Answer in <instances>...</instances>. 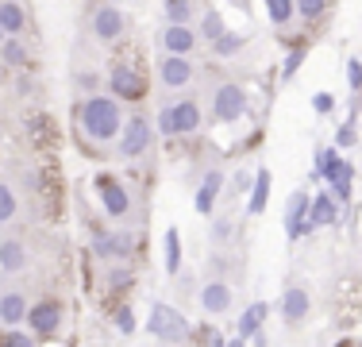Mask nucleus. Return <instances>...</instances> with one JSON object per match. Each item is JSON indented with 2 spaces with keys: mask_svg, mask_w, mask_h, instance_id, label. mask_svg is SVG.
Masks as SVG:
<instances>
[{
  "mask_svg": "<svg viewBox=\"0 0 362 347\" xmlns=\"http://www.w3.org/2000/svg\"><path fill=\"white\" fill-rule=\"evenodd\" d=\"M262 8H266V20L278 31H286L297 20V0H262Z\"/></svg>",
  "mask_w": 362,
  "mask_h": 347,
  "instance_id": "nucleus-23",
  "label": "nucleus"
},
{
  "mask_svg": "<svg viewBox=\"0 0 362 347\" xmlns=\"http://www.w3.org/2000/svg\"><path fill=\"white\" fill-rule=\"evenodd\" d=\"M89 28H93V39H97L100 47H112V42H119V39H124V31H127L124 8H119L116 0H105V4H97V12H93Z\"/></svg>",
  "mask_w": 362,
  "mask_h": 347,
  "instance_id": "nucleus-5",
  "label": "nucleus"
},
{
  "mask_svg": "<svg viewBox=\"0 0 362 347\" xmlns=\"http://www.w3.org/2000/svg\"><path fill=\"white\" fill-rule=\"evenodd\" d=\"M154 132L158 135H166V139H177V132H174V112H170V101L158 108V116H154Z\"/></svg>",
  "mask_w": 362,
  "mask_h": 347,
  "instance_id": "nucleus-33",
  "label": "nucleus"
},
{
  "mask_svg": "<svg viewBox=\"0 0 362 347\" xmlns=\"http://www.w3.org/2000/svg\"><path fill=\"white\" fill-rule=\"evenodd\" d=\"M0 28H4V35H23L28 31V8L20 0H0Z\"/></svg>",
  "mask_w": 362,
  "mask_h": 347,
  "instance_id": "nucleus-22",
  "label": "nucleus"
},
{
  "mask_svg": "<svg viewBox=\"0 0 362 347\" xmlns=\"http://www.w3.org/2000/svg\"><path fill=\"white\" fill-rule=\"evenodd\" d=\"M266 201H270V170H258L255 181H251V201H247V212L262 216L266 212Z\"/></svg>",
  "mask_w": 362,
  "mask_h": 347,
  "instance_id": "nucleus-24",
  "label": "nucleus"
},
{
  "mask_svg": "<svg viewBox=\"0 0 362 347\" xmlns=\"http://www.w3.org/2000/svg\"><path fill=\"white\" fill-rule=\"evenodd\" d=\"M31 266V251L23 239H0V271L4 274H23Z\"/></svg>",
  "mask_w": 362,
  "mask_h": 347,
  "instance_id": "nucleus-18",
  "label": "nucleus"
},
{
  "mask_svg": "<svg viewBox=\"0 0 362 347\" xmlns=\"http://www.w3.org/2000/svg\"><path fill=\"white\" fill-rule=\"evenodd\" d=\"M105 282H108V290H127V285H132V271H116V266H112Z\"/></svg>",
  "mask_w": 362,
  "mask_h": 347,
  "instance_id": "nucleus-36",
  "label": "nucleus"
},
{
  "mask_svg": "<svg viewBox=\"0 0 362 347\" xmlns=\"http://www.w3.org/2000/svg\"><path fill=\"white\" fill-rule=\"evenodd\" d=\"M355 120H347V124L339 127V135H335V151H343V147H355Z\"/></svg>",
  "mask_w": 362,
  "mask_h": 347,
  "instance_id": "nucleus-35",
  "label": "nucleus"
},
{
  "mask_svg": "<svg viewBox=\"0 0 362 347\" xmlns=\"http://www.w3.org/2000/svg\"><path fill=\"white\" fill-rule=\"evenodd\" d=\"M339 220V201H335L332 193H316L313 205H308V224H305V236L316 228H332V224Z\"/></svg>",
  "mask_w": 362,
  "mask_h": 347,
  "instance_id": "nucleus-17",
  "label": "nucleus"
},
{
  "mask_svg": "<svg viewBox=\"0 0 362 347\" xmlns=\"http://www.w3.org/2000/svg\"><path fill=\"white\" fill-rule=\"evenodd\" d=\"M108 93H112V97H116L119 104H124V101H143L146 81H143L139 69H132V66L116 62V66L108 69Z\"/></svg>",
  "mask_w": 362,
  "mask_h": 347,
  "instance_id": "nucleus-11",
  "label": "nucleus"
},
{
  "mask_svg": "<svg viewBox=\"0 0 362 347\" xmlns=\"http://www.w3.org/2000/svg\"><path fill=\"white\" fill-rule=\"evenodd\" d=\"M158 47H162V55L193 58V50L201 47V35H197L193 23H166V28L158 31Z\"/></svg>",
  "mask_w": 362,
  "mask_h": 347,
  "instance_id": "nucleus-9",
  "label": "nucleus"
},
{
  "mask_svg": "<svg viewBox=\"0 0 362 347\" xmlns=\"http://www.w3.org/2000/svg\"><path fill=\"white\" fill-rule=\"evenodd\" d=\"M4 39H8V35H4V28H0V42H4Z\"/></svg>",
  "mask_w": 362,
  "mask_h": 347,
  "instance_id": "nucleus-44",
  "label": "nucleus"
},
{
  "mask_svg": "<svg viewBox=\"0 0 362 347\" xmlns=\"http://www.w3.org/2000/svg\"><path fill=\"white\" fill-rule=\"evenodd\" d=\"M112 324L119 328V336H132L135 332V312H132V305H119L116 312H112Z\"/></svg>",
  "mask_w": 362,
  "mask_h": 347,
  "instance_id": "nucleus-34",
  "label": "nucleus"
},
{
  "mask_svg": "<svg viewBox=\"0 0 362 347\" xmlns=\"http://www.w3.org/2000/svg\"><path fill=\"white\" fill-rule=\"evenodd\" d=\"M266 317H270V305H266V301H251V305L243 309V317H239V324H235V336H239V340L251 343L255 336L262 332Z\"/></svg>",
  "mask_w": 362,
  "mask_h": 347,
  "instance_id": "nucleus-20",
  "label": "nucleus"
},
{
  "mask_svg": "<svg viewBox=\"0 0 362 347\" xmlns=\"http://www.w3.org/2000/svg\"><path fill=\"white\" fill-rule=\"evenodd\" d=\"M197 77V62L193 58H181V55H162L158 58V85L170 93H181L189 89Z\"/></svg>",
  "mask_w": 362,
  "mask_h": 347,
  "instance_id": "nucleus-8",
  "label": "nucleus"
},
{
  "mask_svg": "<svg viewBox=\"0 0 362 347\" xmlns=\"http://www.w3.org/2000/svg\"><path fill=\"white\" fill-rule=\"evenodd\" d=\"M16 212H20V197H16V189L0 178V224H12Z\"/></svg>",
  "mask_w": 362,
  "mask_h": 347,
  "instance_id": "nucleus-28",
  "label": "nucleus"
},
{
  "mask_svg": "<svg viewBox=\"0 0 362 347\" xmlns=\"http://www.w3.org/2000/svg\"><path fill=\"white\" fill-rule=\"evenodd\" d=\"M209 347H228V340H223V336L216 332V328H212V332H209Z\"/></svg>",
  "mask_w": 362,
  "mask_h": 347,
  "instance_id": "nucleus-41",
  "label": "nucleus"
},
{
  "mask_svg": "<svg viewBox=\"0 0 362 347\" xmlns=\"http://www.w3.org/2000/svg\"><path fill=\"white\" fill-rule=\"evenodd\" d=\"M132 232H119V228H108V232H97L93 236V255L100 258V263H124V258H132Z\"/></svg>",
  "mask_w": 362,
  "mask_h": 347,
  "instance_id": "nucleus-10",
  "label": "nucleus"
},
{
  "mask_svg": "<svg viewBox=\"0 0 362 347\" xmlns=\"http://www.w3.org/2000/svg\"><path fill=\"white\" fill-rule=\"evenodd\" d=\"M313 108L320 112V116H327V112L335 108V97H332V93H316V97H313Z\"/></svg>",
  "mask_w": 362,
  "mask_h": 347,
  "instance_id": "nucleus-39",
  "label": "nucleus"
},
{
  "mask_svg": "<svg viewBox=\"0 0 362 347\" xmlns=\"http://www.w3.org/2000/svg\"><path fill=\"white\" fill-rule=\"evenodd\" d=\"M305 55H308V42H297V47L286 55V62H281V81H293L297 77V69L305 66Z\"/></svg>",
  "mask_w": 362,
  "mask_h": 347,
  "instance_id": "nucleus-30",
  "label": "nucleus"
},
{
  "mask_svg": "<svg viewBox=\"0 0 362 347\" xmlns=\"http://www.w3.org/2000/svg\"><path fill=\"white\" fill-rule=\"evenodd\" d=\"M4 77H8V69H4V62H0V85H4Z\"/></svg>",
  "mask_w": 362,
  "mask_h": 347,
  "instance_id": "nucleus-43",
  "label": "nucleus"
},
{
  "mask_svg": "<svg viewBox=\"0 0 362 347\" xmlns=\"http://www.w3.org/2000/svg\"><path fill=\"white\" fill-rule=\"evenodd\" d=\"M247 116V89L239 81H220L212 89V108L209 120L212 124H235V120Z\"/></svg>",
  "mask_w": 362,
  "mask_h": 347,
  "instance_id": "nucleus-4",
  "label": "nucleus"
},
{
  "mask_svg": "<svg viewBox=\"0 0 362 347\" xmlns=\"http://www.w3.org/2000/svg\"><path fill=\"white\" fill-rule=\"evenodd\" d=\"M247 47V35H239V31H223L216 42H212V55L216 58H231V55H239V50Z\"/></svg>",
  "mask_w": 362,
  "mask_h": 347,
  "instance_id": "nucleus-27",
  "label": "nucleus"
},
{
  "mask_svg": "<svg viewBox=\"0 0 362 347\" xmlns=\"http://www.w3.org/2000/svg\"><path fill=\"white\" fill-rule=\"evenodd\" d=\"M223 31H228V28H223V16L216 12V8H204V12H201V23H197L201 42H209V47H212V42H216Z\"/></svg>",
  "mask_w": 362,
  "mask_h": 347,
  "instance_id": "nucleus-25",
  "label": "nucleus"
},
{
  "mask_svg": "<svg viewBox=\"0 0 362 347\" xmlns=\"http://www.w3.org/2000/svg\"><path fill=\"white\" fill-rule=\"evenodd\" d=\"M166 23H193L197 20V4L193 0H162Z\"/></svg>",
  "mask_w": 362,
  "mask_h": 347,
  "instance_id": "nucleus-26",
  "label": "nucleus"
},
{
  "mask_svg": "<svg viewBox=\"0 0 362 347\" xmlns=\"http://www.w3.org/2000/svg\"><path fill=\"white\" fill-rule=\"evenodd\" d=\"M220 197H223V170H216V166H212V170L201 178V186H197L193 208H197L201 216H212V208L220 205Z\"/></svg>",
  "mask_w": 362,
  "mask_h": 347,
  "instance_id": "nucleus-15",
  "label": "nucleus"
},
{
  "mask_svg": "<svg viewBox=\"0 0 362 347\" xmlns=\"http://www.w3.org/2000/svg\"><path fill=\"white\" fill-rule=\"evenodd\" d=\"M28 293H20V290H4L0 293V324L4 328H20V324H28Z\"/></svg>",
  "mask_w": 362,
  "mask_h": 347,
  "instance_id": "nucleus-19",
  "label": "nucleus"
},
{
  "mask_svg": "<svg viewBox=\"0 0 362 347\" xmlns=\"http://www.w3.org/2000/svg\"><path fill=\"white\" fill-rule=\"evenodd\" d=\"M0 62H4V69H28L31 66L28 42H23L20 35H8V39L0 42Z\"/></svg>",
  "mask_w": 362,
  "mask_h": 347,
  "instance_id": "nucleus-21",
  "label": "nucleus"
},
{
  "mask_svg": "<svg viewBox=\"0 0 362 347\" xmlns=\"http://www.w3.org/2000/svg\"><path fill=\"white\" fill-rule=\"evenodd\" d=\"M97 197H100V208H105L108 220H127V216H132V189H127L119 178L100 174L97 178Z\"/></svg>",
  "mask_w": 362,
  "mask_h": 347,
  "instance_id": "nucleus-6",
  "label": "nucleus"
},
{
  "mask_svg": "<svg viewBox=\"0 0 362 347\" xmlns=\"http://www.w3.org/2000/svg\"><path fill=\"white\" fill-rule=\"evenodd\" d=\"M201 309L209 312V317H223V312L231 309V285L223 282V278H209V282L201 285Z\"/></svg>",
  "mask_w": 362,
  "mask_h": 347,
  "instance_id": "nucleus-16",
  "label": "nucleus"
},
{
  "mask_svg": "<svg viewBox=\"0 0 362 347\" xmlns=\"http://www.w3.org/2000/svg\"><path fill=\"white\" fill-rule=\"evenodd\" d=\"M308 205H313L308 189H297V193H289V201H286V239H289V243H297L300 236H305Z\"/></svg>",
  "mask_w": 362,
  "mask_h": 347,
  "instance_id": "nucleus-14",
  "label": "nucleus"
},
{
  "mask_svg": "<svg viewBox=\"0 0 362 347\" xmlns=\"http://www.w3.org/2000/svg\"><path fill=\"white\" fill-rule=\"evenodd\" d=\"M124 108L112 93H89L77 104V132H81L89 143L108 147L119 139V127H124Z\"/></svg>",
  "mask_w": 362,
  "mask_h": 347,
  "instance_id": "nucleus-1",
  "label": "nucleus"
},
{
  "mask_svg": "<svg viewBox=\"0 0 362 347\" xmlns=\"http://www.w3.org/2000/svg\"><path fill=\"white\" fill-rule=\"evenodd\" d=\"M151 143H154V124L143 116V112H135V116H127L124 127H119L116 154L127 159V162H135V159H143V154L151 151Z\"/></svg>",
  "mask_w": 362,
  "mask_h": 347,
  "instance_id": "nucleus-3",
  "label": "nucleus"
},
{
  "mask_svg": "<svg viewBox=\"0 0 362 347\" xmlns=\"http://www.w3.org/2000/svg\"><path fill=\"white\" fill-rule=\"evenodd\" d=\"M146 332L162 343H185L189 340V320L181 309L166 305V301H154L151 317H146Z\"/></svg>",
  "mask_w": 362,
  "mask_h": 347,
  "instance_id": "nucleus-2",
  "label": "nucleus"
},
{
  "mask_svg": "<svg viewBox=\"0 0 362 347\" xmlns=\"http://www.w3.org/2000/svg\"><path fill=\"white\" fill-rule=\"evenodd\" d=\"M170 112H174V132L177 135H197L204 124V108L197 97H177L170 101Z\"/></svg>",
  "mask_w": 362,
  "mask_h": 347,
  "instance_id": "nucleus-13",
  "label": "nucleus"
},
{
  "mask_svg": "<svg viewBox=\"0 0 362 347\" xmlns=\"http://www.w3.org/2000/svg\"><path fill=\"white\" fill-rule=\"evenodd\" d=\"M347 85H351V93L362 89V62H358V58H351V62H347Z\"/></svg>",
  "mask_w": 362,
  "mask_h": 347,
  "instance_id": "nucleus-37",
  "label": "nucleus"
},
{
  "mask_svg": "<svg viewBox=\"0 0 362 347\" xmlns=\"http://www.w3.org/2000/svg\"><path fill=\"white\" fill-rule=\"evenodd\" d=\"M62 320H66V305L58 297H42V301H35V305L28 309V328L39 336V340L62 332Z\"/></svg>",
  "mask_w": 362,
  "mask_h": 347,
  "instance_id": "nucleus-7",
  "label": "nucleus"
},
{
  "mask_svg": "<svg viewBox=\"0 0 362 347\" xmlns=\"http://www.w3.org/2000/svg\"><path fill=\"white\" fill-rule=\"evenodd\" d=\"M77 85H81V89H97V77H93V74H77Z\"/></svg>",
  "mask_w": 362,
  "mask_h": 347,
  "instance_id": "nucleus-40",
  "label": "nucleus"
},
{
  "mask_svg": "<svg viewBox=\"0 0 362 347\" xmlns=\"http://www.w3.org/2000/svg\"><path fill=\"white\" fill-rule=\"evenodd\" d=\"M228 347H247V340H239V336H235V340H228Z\"/></svg>",
  "mask_w": 362,
  "mask_h": 347,
  "instance_id": "nucleus-42",
  "label": "nucleus"
},
{
  "mask_svg": "<svg viewBox=\"0 0 362 347\" xmlns=\"http://www.w3.org/2000/svg\"><path fill=\"white\" fill-rule=\"evenodd\" d=\"M0 347H35V340H31L28 332H16V328H12V332L4 336V343H0Z\"/></svg>",
  "mask_w": 362,
  "mask_h": 347,
  "instance_id": "nucleus-38",
  "label": "nucleus"
},
{
  "mask_svg": "<svg viewBox=\"0 0 362 347\" xmlns=\"http://www.w3.org/2000/svg\"><path fill=\"white\" fill-rule=\"evenodd\" d=\"M308 312H313V297H308L305 282H289L286 293H281V320L289 328H297V324H305Z\"/></svg>",
  "mask_w": 362,
  "mask_h": 347,
  "instance_id": "nucleus-12",
  "label": "nucleus"
},
{
  "mask_svg": "<svg viewBox=\"0 0 362 347\" xmlns=\"http://www.w3.org/2000/svg\"><path fill=\"white\" fill-rule=\"evenodd\" d=\"M327 8H332V0H297V20L320 23L324 16H327Z\"/></svg>",
  "mask_w": 362,
  "mask_h": 347,
  "instance_id": "nucleus-29",
  "label": "nucleus"
},
{
  "mask_svg": "<svg viewBox=\"0 0 362 347\" xmlns=\"http://www.w3.org/2000/svg\"><path fill=\"white\" fill-rule=\"evenodd\" d=\"M231 236H235V220H231V216H216V220H212V228H209V239L216 243V247H223Z\"/></svg>",
  "mask_w": 362,
  "mask_h": 347,
  "instance_id": "nucleus-32",
  "label": "nucleus"
},
{
  "mask_svg": "<svg viewBox=\"0 0 362 347\" xmlns=\"http://www.w3.org/2000/svg\"><path fill=\"white\" fill-rule=\"evenodd\" d=\"M181 271V232L170 228L166 232V274H177Z\"/></svg>",
  "mask_w": 362,
  "mask_h": 347,
  "instance_id": "nucleus-31",
  "label": "nucleus"
}]
</instances>
